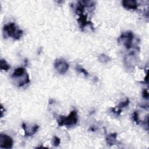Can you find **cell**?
<instances>
[{
    "label": "cell",
    "instance_id": "1",
    "mask_svg": "<svg viewBox=\"0 0 149 149\" xmlns=\"http://www.w3.org/2000/svg\"><path fill=\"white\" fill-rule=\"evenodd\" d=\"M56 120L59 126H62L63 125L67 126L75 125L78 120L77 112L76 110H73L68 116L58 115V116L56 117Z\"/></svg>",
    "mask_w": 149,
    "mask_h": 149
},
{
    "label": "cell",
    "instance_id": "2",
    "mask_svg": "<svg viewBox=\"0 0 149 149\" xmlns=\"http://www.w3.org/2000/svg\"><path fill=\"white\" fill-rule=\"evenodd\" d=\"M3 31L8 36L11 37L15 40H19L23 33V30L17 29L14 23H9L5 24L3 27Z\"/></svg>",
    "mask_w": 149,
    "mask_h": 149
},
{
    "label": "cell",
    "instance_id": "3",
    "mask_svg": "<svg viewBox=\"0 0 149 149\" xmlns=\"http://www.w3.org/2000/svg\"><path fill=\"white\" fill-rule=\"evenodd\" d=\"M134 39V34L132 31H127L122 33L118 38V41L123 44L127 49H130L133 47V41Z\"/></svg>",
    "mask_w": 149,
    "mask_h": 149
},
{
    "label": "cell",
    "instance_id": "4",
    "mask_svg": "<svg viewBox=\"0 0 149 149\" xmlns=\"http://www.w3.org/2000/svg\"><path fill=\"white\" fill-rule=\"evenodd\" d=\"M54 67L61 74H65L69 69V65L63 59H56L54 62Z\"/></svg>",
    "mask_w": 149,
    "mask_h": 149
},
{
    "label": "cell",
    "instance_id": "5",
    "mask_svg": "<svg viewBox=\"0 0 149 149\" xmlns=\"http://www.w3.org/2000/svg\"><path fill=\"white\" fill-rule=\"evenodd\" d=\"M13 141L9 136L6 134L0 135V147L2 148H11L13 147Z\"/></svg>",
    "mask_w": 149,
    "mask_h": 149
},
{
    "label": "cell",
    "instance_id": "6",
    "mask_svg": "<svg viewBox=\"0 0 149 149\" xmlns=\"http://www.w3.org/2000/svg\"><path fill=\"white\" fill-rule=\"evenodd\" d=\"M22 128L24 131L25 136H30L33 135L36 133L38 128L39 126L38 125H34L33 126H27L25 123H22Z\"/></svg>",
    "mask_w": 149,
    "mask_h": 149
},
{
    "label": "cell",
    "instance_id": "7",
    "mask_svg": "<svg viewBox=\"0 0 149 149\" xmlns=\"http://www.w3.org/2000/svg\"><path fill=\"white\" fill-rule=\"evenodd\" d=\"M135 56L133 52L130 53L129 55L125 56L124 59V62L126 67L129 69H132L134 68L135 65Z\"/></svg>",
    "mask_w": 149,
    "mask_h": 149
},
{
    "label": "cell",
    "instance_id": "8",
    "mask_svg": "<svg viewBox=\"0 0 149 149\" xmlns=\"http://www.w3.org/2000/svg\"><path fill=\"white\" fill-rule=\"evenodd\" d=\"M123 6L127 9L136 10L138 7L137 1L133 0H124L122 2Z\"/></svg>",
    "mask_w": 149,
    "mask_h": 149
},
{
    "label": "cell",
    "instance_id": "9",
    "mask_svg": "<svg viewBox=\"0 0 149 149\" xmlns=\"http://www.w3.org/2000/svg\"><path fill=\"white\" fill-rule=\"evenodd\" d=\"M27 73L26 70L23 67H20L16 68L12 75V78L15 80L19 78H20L21 77L24 76Z\"/></svg>",
    "mask_w": 149,
    "mask_h": 149
},
{
    "label": "cell",
    "instance_id": "10",
    "mask_svg": "<svg viewBox=\"0 0 149 149\" xmlns=\"http://www.w3.org/2000/svg\"><path fill=\"white\" fill-rule=\"evenodd\" d=\"M116 138H117L116 133H113L108 134L106 137L107 144L109 146H113L116 143Z\"/></svg>",
    "mask_w": 149,
    "mask_h": 149
},
{
    "label": "cell",
    "instance_id": "11",
    "mask_svg": "<svg viewBox=\"0 0 149 149\" xmlns=\"http://www.w3.org/2000/svg\"><path fill=\"white\" fill-rule=\"evenodd\" d=\"M98 59L100 61V62L102 63H107L110 61L111 59L108 55L104 54H101L98 56Z\"/></svg>",
    "mask_w": 149,
    "mask_h": 149
},
{
    "label": "cell",
    "instance_id": "12",
    "mask_svg": "<svg viewBox=\"0 0 149 149\" xmlns=\"http://www.w3.org/2000/svg\"><path fill=\"white\" fill-rule=\"evenodd\" d=\"M0 68L1 70L7 71L10 69V66L5 59H2L0 61Z\"/></svg>",
    "mask_w": 149,
    "mask_h": 149
},
{
    "label": "cell",
    "instance_id": "13",
    "mask_svg": "<svg viewBox=\"0 0 149 149\" xmlns=\"http://www.w3.org/2000/svg\"><path fill=\"white\" fill-rule=\"evenodd\" d=\"M129 102H130L128 98H126L125 101H123L122 102H120L116 107H117L118 109H122V108L127 107L129 105Z\"/></svg>",
    "mask_w": 149,
    "mask_h": 149
},
{
    "label": "cell",
    "instance_id": "14",
    "mask_svg": "<svg viewBox=\"0 0 149 149\" xmlns=\"http://www.w3.org/2000/svg\"><path fill=\"white\" fill-rule=\"evenodd\" d=\"M52 145L55 147H58L61 143V139L56 136H54L52 139Z\"/></svg>",
    "mask_w": 149,
    "mask_h": 149
},
{
    "label": "cell",
    "instance_id": "15",
    "mask_svg": "<svg viewBox=\"0 0 149 149\" xmlns=\"http://www.w3.org/2000/svg\"><path fill=\"white\" fill-rule=\"evenodd\" d=\"M76 69L77 71H78L79 72H80V73L83 74L85 76H87L88 75V73L87 72V71L85 69H84L83 68L81 67V66H79V65H77V66H76Z\"/></svg>",
    "mask_w": 149,
    "mask_h": 149
},
{
    "label": "cell",
    "instance_id": "16",
    "mask_svg": "<svg viewBox=\"0 0 149 149\" xmlns=\"http://www.w3.org/2000/svg\"><path fill=\"white\" fill-rule=\"evenodd\" d=\"M133 117V120L137 123V124H139L140 123V121H139V115L137 111H134L132 115Z\"/></svg>",
    "mask_w": 149,
    "mask_h": 149
},
{
    "label": "cell",
    "instance_id": "17",
    "mask_svg": "<svg viewBox=\"0 0 149 149\" xmlns=\"http://www.w3.org/2000/svg\"><path fill=\"white\" fill-rule=\"evenodd\" d=\"M142 95L143 97L146 100L148 99V92L147 89H144L142 92Z\"/></svg>",
    "mask_w": 149,
    "mask_h": 149
}]
</instances>
